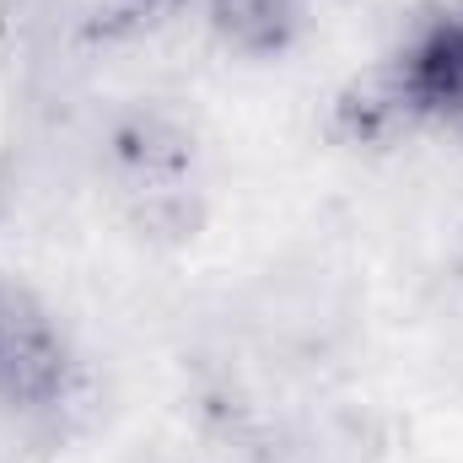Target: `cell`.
I'll return each mask as SVG.
<instances>
[{
  "label": "cell",
  "instance_id": "obj_1",
  "mask_svg": "<svg viewBox=\"0 0 463 463\" xmlns=\"http://www.w3.org/2000/svg\"><path fill=\"white\" fill-rule=\"evenodd\" d=\"M71 393V355L49 313L0 286V410L11 415H49Z\"/></svg>",
  "mask_w": 463,
  "mask_h": 463
},
{
  "label": "cell",
  "instance_id": "obj_2",
  "mask_svg": "<svg viewBox=\"0 0 463 463\" xmlns=\"http://www.w3.org/2000/svg\"><path fill=\"white\" fill-rule=\"evenodd\" d=\"M393 92H399L404 114L437 118L448 135L463 140V16L431 22V27L410 43Z\"/></svg>",
  "mask_w": 463,
  "mask_h": 463
},
{
  "label": "cell",
  "instance_id": "obj_3",
  "mask_svg": "<svg viewBox=\"0 0 463 463\" xmlns=\"http://www.w3.org/2000/svg\"><path fill=\"white\" fill-rule=\"evenodd\" d=\"M313 0H211L216 27L242 54H275L307 27Z\"/></svg>",
  "mask_w": 463,
  "mask_h": 463
}]
</instances>
